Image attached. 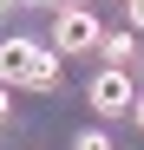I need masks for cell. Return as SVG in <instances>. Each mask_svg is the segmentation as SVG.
I'll list each match as a JSON object with an SVG mask.
<instances>
[{"mask_svg":"<svg viewBox=\"0 0 144 150\" xmlns=\"http://www.w3.org/2000/svg\"><path fill=\"white\" fill-rule=\"evenodd\" d=\"M0 79H7V85H33V91H53V85H59L53 46H33V39H0Z\"/></svg>","mask_w":144,"mask_h":150,"instance_id":"obj_1","label":"cell"},{"mask_svg":"<svg viewBox=\"0 0 144 150\" xmlns=\"http://www.w3.org/2000/svg\"><path fill=\"white\" fill-rule=\"evenodd\" d=\"M98 39H105V26L79 0L72 7H53V52H98Z\"/></svg>","mask_w":144,"mask_h":150,"instance_id":"obj_2","label":"cell"},{"mask_svg":"<svg viewBox=\"0 0 144 150\" xmlns=\"http://www.w3.org/2000/svg\"><path fill=\"white\" fill-rule=\"evenodd\" d=\"M85 105L98 111V117H125V111L138 105V85H131V72H125V65H105L98 79L85 85Z\"/></svg>","mask_w":144,"mask_h":150,"instance_id":"obj_3","label":"cell"},{"mask_svg":"<svg viewBox=\"0 0 144 150\" xmlns=\"http://www.w3.org/2000/svg\"><path fill=\"white\" fill-rule=\"evenodd\" d=\"M98 52H105L111 65H125V59L138 52V46H131V33H105V39H98Z\"/></svg>","mask_w":144,"mask_h":150,"instance_id":"obj_4","label":"cell"},{"mask_svg":"<svg viewBox=\"0 0 144 150\" xmlns=\"http://www.w3.org/2000/svg\"><path fill=\"white\" fill-rule=\"evenodd\" d=\"M72 150H111V137H105V131H79V137H72Z\"/></svg>","mask_w":144,"mask_h":150,"instance_id":"obj_5","label":"cell"},{"mask_svg":"<svg viewBox=\"0 0 144 150\" xmlns=\"http://www.w3.org/2000/svg\"><path fill=\"white\" fill-rule=\"evenodd\" d=\"M125 20H131V26L144 33V0H125Z\"/></svg>","mask_w":144,"mask_h":150,"instance_id":"obj_6","label":"cell"},{"mask_svg":"<svg viewBox=\"0 0 144 150\" xmlns=\"http://www.w3.org/2000/svg\"><path fill=\"white\" fill-rule=\"evenodd\" d=\"M7 111H13V98H7V79H0V124H7Z\"/></svg>","mask_w":144,"mask_h":150,"instance_id":"obj_7","label":"cell"},{"mask_svg":"<svg viewBox=\"0 0 144 150\" xmlns=\"http://www.w3.org/2000/svg\"><path fill=\"white\" fill-rule=\"evenodd\" d=\"M131 117H138V131H144V91H138V105H131Z\"/></svg>","mask_w":144,"mask_h":150,"instance_id":"obj_8","label":"cell"},{"mask_svg":"<svg viewBox=\"0 0 144 150\" xmlns=\"http://www.w3.org/2000/svg\"><path fill=\"white\" fill-rule=\"evenodd\" d=\"M39 7H72V0H39Z\"/></svg>","mask_w":144,"mask_h":150,"instance_id":"obj_9","label":"cell"}]
</instances>
